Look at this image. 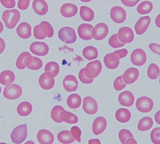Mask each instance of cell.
<instances>
[{"label":"cell","mask_w":160,"mask_h":144,"mask_svg":"<svg viewBox=\"0 0 160 144\" xmlns=\"http://www.w3.org/2000/svg\"><path fill=\"white\" fill-rule=\"evenodd\" d=\"M2 20L5 26L9 29H12L16 27L17 23L20 19V13L17 9L6 10L2 14Z\"/></svg>","instance_id":"cell-1"},{"label":"cell","mask_w":160,"mask_h":144,"mask_svg":"<svg viewBox=\"0 0 160 144\" xmlns=\"http://www.w3.org/2000/svg\"><path fill=\"white\" fill-rule=\"evenodd\" d=\"M27 124H22L14 128L11 133V140L14 144H21L27 137Z\"/></svg>","instance_id":"cell-2"},{"label":"cell","mask_w":160,"mask_h":144,"mask_svg":"<svg viewBox=\"0 0 160 144\" xmlns=\"http://www.w3.org/2000/svg\"><path fill=\"white\" fill-rule=\"evenodd\" d=\"M102 70V64L99 60H95L87 64L84 68V73L88 78L93 79L99 75Z\"/></svg>","instance_id":"cell-3"},{"label":"cell","mask_w":160,"mask_h":144,"mask_svg":"<svg viewBox=\"0 0 160 144\" xmlns=\"http://www.w3.org/2000/svg\"><path fill=\"white\" fill-rule=\"evenodd\" d=\"M58 38L62 42L66 44H73L76 41V34L75 30L71 27H65L61 28L58 32Z\"/></svg>","instance_id":"cell-4"},{"label":"cell","mask_w":160,"mask_h":144,"mask_svg":"<svg viewBox=\"0 0 160 144\" xmlns=\"http://www.w3.org/2000/svg\"><path fill=\"white\" fill-rule=\"evenodd\" d=\"M22 94V87L17 84H12L5 87L3 91L4 96L7 99L14 100L19 98Z\"/></svg>","instance_id":"cell-5"},{"label":"cell","mask_w":160,"mask_h":144,"mask_svg":"<svg viewBox=\"0 0 160 144\" xmlns=\"http://www.w3.org/2000/svg\"><path fill=\"white\" fill-rule=\"evenodd\" d=\"M109 32V29L106 24L105 23H99L92 28L91 32L92 38L97 41H100L106 37Z\"/></svg>","instance_id":"cell-6"},{"label":"cell","mask_w":160,"mask_h":144,"mask_svg":"<svg viewBox=\"0 0 160 144\" xmlns=\"http://www.w3.org/2000/svg\"><path fill=\"white\" fill-rule=\"evenodd\" d=\"M154 103L150 98L147 96L140 97L136 101V108L139 111L148 113L153 109Z\"/></svg>","instance_id":"cell-7"},{"label":"cell","mask_w":160,"mask_h":144,"mask_svg":"<svg viewBox=\"0 0 160 144\" xmlns=\"http://www.w3.org/2000/svg\"><path fill=\"white\" fill-rule=\"evenodd\" d=\"M82 109L87 114L93 115L96 114L98 110V103L92 97H85L83 99V102H82Z\"/></svg>","instance_id":"cell-8"},{"label":"cell","mask_w":160,"mask_h":144,"mask_svg":"<svg viewBox=\"0 0 160 144\" xmlns=\"http://www.w3.org/2000/svg\"><path fill=\"white\" fill-rule=\"evenodd\" d=\"M38 84L43 89L49 90L52 89L55 84V80L52 74L47 71L41 74L38 79Z\"/></svg>","instance_id":"cell-9"},{"label":"cell","mask_w":160,"mask_h":144,"mask_svg":"<svg viewBox=\"0 0 160 144\" xmlns=\"http://www.w3.org/2000/svg\"><path fill=\"white\" fill-rule=\"evenodd\" d=\"M130 60L131 62L135 66H141L144 65L147 61L145 51L142 49H136L131 54Z\"/></svg>","instance_id":"cell-10"},{"label":"cell","mask_w":160,"mask_h":144,"mask_svg":"<svg viewBox=\"0 0 160 144\" xmlns=\"http://www.w3.org/2000/svg\"><path fill=\"white\" fill-rule=\"evenodd\" d=\"M127 13L122 7L116 6L110 10V17L113 22L117 24H121L125 21Z\"/></svg>","instance_id":"cell-11"},{"label":"cell","mask_w":160,"mask_h":144,"mask_svg":"<svg viewBox=\"0 0 160 144\" xmlns=\"http://www.w3.org/2000/svg\"><path fill=\"white\" fill-rule=\"evenodd\" d=\"M30 51L33 54L43 56L47 54L49 51V47L44 42H34L30 45Z\"/></svg>","instance_id":"cell-12"},{"label":"cell","mask_w":160,"mask_h":144,"mask_svg":"<svg viewBox=\"0 0 160 144\" xmlns=\"http://www.w3.org/2000/svg\"><path fill=\"white\" fill-rule=\"evenodd\" d=\"M118 38L123 44L130 43L134 39V33L131 28L128 27H123L118 31Z\"/></svg>","instance_id":"cell-13"},{"label":"cell","mask_w":160,"mask_h":144,"mask_svg":"<svg viewBox=\"0 0 160 144\" xmlns=\"http://www.w3.org/2000/svg\"><path fill=\"white\" fill-rule=\"evenodd\" d=\"M139 75H140V72H139L138 69L131 67L128 69L124 72L122 78L124 83L126 84H131L136 81L137 79H138Z\"/></svg>","instance_id":"cell-14"},{"label":"cell","mask_w":160,"mask_h":144,"mask_svg":"<svg viewBox=\"0 0 160 144\" xmlns=\"http://www.w3.org/2000/svg\"><path fill=\"white\" fill-rule=\"evenodd\" d=\"M151 22V19L149 16H145L140 18L135 25V30L137 34H142L148 29Z\"/></svg>","instance_id":"cell-15"},{"label":"cell","mask_w":160,"mask_h":144,"mask_svg":"<svg viewBox=\"0 0 160 144\" xmlns=\"http://www.w3.org/2000/svg\"><path fill=\"white\" fill-rule=\"evenodd\" d=\"M37 140L40 144H52L54 141L53 133L46 129H41L37 133Z\"/></svg>","instance_id":"cell-16"},{"label":"cell","mask_w":160,"mask_h":144,"mask_svg":"<svg viewBox=\"0 0 160 144\" xmlns=\"http://www.w3.org/2000/svg\"><path fill=\"white\" fill-rule=\"evenodd\" d=\"M107 127V121L102 116L96 118L92 123V132L95 135H100Z\"/></svg>","instance_id":"cell-17"},{"label":"cell","mask_w":160,"mask_h":144,"mask_svg":"<svg viewBox=\"0 0 160 144\" xmlns=\"http://www.w3.org/2000/svg\"><path fill=\"white\" fill-rule=\"evenodd\" d=\"M118 101L120 104L124 106L130 107L132 106L135 101V96L133 94L129 91H123L118 96Z\"/></svg>","instance_id":"cell-18"},{"label":"cell","mask_w":160,"mask_h":144,"mask_svg":"<svg viewBox=\"0 0 160 144\" xmlns=\"http://www.w3.org/2000/svg\"><path fill=\"white\" fill-rule=\"evenodd\" d=\"M63 85L66 91L73 92L78 89V82L74 76L68 75L63 79Z\"/></svg>","instance_id":"cell-19"},{"label":"cell","mask_w":160,"mask_h":144,"mask_svg":"<svg viewBox=\"0 0 160 144\" xmlns=\"http://www.w3.org/2000/svg\"><path fill=\"white\" fill-rule=\"evenodd\" d=\"M93 27L90 24H81L78 27V34L81 39L86 41L90 40L92 39L91 32Z\"/></svg>","instance_id":"cell-20"},{"label":"cell","mask_w":160,"mask_h":144,"mask_svg":"<svg viewBox=\"0 0 160 144\" xmlns=\"http://www.w3.org/2000/svg\"><path fill=\"white\" fill-rule=\"evenodd\" d=\"M61 14L66 18H71L75 16L78 12V7L76 5L71 3H66L62 5L60 9Z\"/></svg>","instance_id":"cell-21"},{"label":"cell","mask_w":160,"mask_h":144,"mask_svg":"<svg viewBox=\"0 0 160 144\" xmlns=\"http://www.w3.org/2000/svg\"><path fill=\"white\" fill-rule=\"evenodd\" d=\"M17 33L19 37L26 39L32 35V27L27 22H22L17 27Z\"/></svg>","instance_id":"cell-22"},{"label":"cell","mask_w":160,"mask_h":144,"mask_svg":"<svg viewBox=\"0 0 160 144\" xmlns=\"http://www.w3.org/2000/svg\"><path fill=\"white\" fill-rule=\"evenodd\" d=\"M104 63L105 66L109 69H115L119 66L120 59L114 53H110L105 56Z\"/></svg>","instance_id":"cell-23"},{"label":"cell","mask_w":160,"mask_h":144,"mask_svg":"<svg viewBox=\"0 0 160 144\" xmlns=\"http://www.w3.org/2000/svg\"><path fill=\"white\" fill-rule=\"evenodd\" d=\"M15 79V75L12 71L5 70L0 73V83L4 86L12 85Z\"/></svg>","instance_id":"cell-24"},{"label":"cell","mask_w":160,"mask_h":144,"mask_svg":"<svg viewBox=\"0 0 160 144\" xmlns=\"http://www.w3.org/2000/svg\"><path fill=\"white\" fill-rule=\"evenodd\" d=\"M32 7L33 11L38 15H44L48 12V4L43 0H34Z\"/></svg>","instance_id":"cell-25"},{"label":"cell","mask_w":160,"mask_h":144,"mask_svg":"<svg viewBox=\"0 0 160 144\" xmlns=\"http://www.w3.org/2000/svg\"><path fill=\"white\" fill-rule=\"evenodd\" d=\"M17 111L21 116H27L32 111V106L29 102L23 101L18 105Z\"/></svg>","instance_id":"cell-26"},{"label":"cell","mask_w":160,"mask_h":144,"mask_svg":"<svg viewBox=\"0 0 160 144\" xmlns=\"http://www.w3.org/2000/svg\"><path fill=\"white\" fill-rule=\"evenodd\" d=\"M115 118L120 123H127L131 119V113L126 109H119L115 113Z\"/></svg>","instance_id":"cell-27"},{"label":"cell","mask_w":160,"mask_h":144,"mask_svg":"<svg viewBox=\"0 0 160 144\" xmlns=\"http://www.w3.org/2000/svg\"><path fill=\"white\" fill-rule=\"evenodd\" d=\"M60 119L62 122L63 121L67 123H70V124H73V123H76L78 121V117L76 115L71 112L66 111L65 110L61 112Z\"/></svg>","instance_id":"cell-28"},{"label":"cell","mask_w":160,"mask_h":144,"mask_svg":"<svg viewBox=\"0 0 160 144\" xmlns=\"http://www.w3.org/2000/svg\"><path fill=\"white\" fill-rule=\"evenodd\" d=\"M81 104V98L77 94H72L67 99V105L72 109H76Z\"/></svg>","instance_id":"cell-29"},{"label":"cell","mask_w":160,"mask_h":144,"mask_svg":"<svg viewBox=\"0 0 160 144\" xmlns=\"http://www.w3.org/2000/svg\"><path fill=\"white\" fill-rule=\"evenodd\" d=\"M153 126V120L151 117L146 116L140 119L138 124V129L140 131H147Z\"/></svg>","instance_id":"cell-30"},{"label":"cell","mask_w":160,"mask_h":144,"mask_svg":"<svg viewBox=\"0 0 160 144\" xmlns=\"http://www.w3.org/2000/svg\"><path fill=\"white\" fill-rule=\"evenodd\" d=\"M82 55L88 60H92L97 59L98 56V49L92 46H88L82 50Z\"/></svg>","instance_id":"cell-31"},{"label":"cell","mask_w":160,"mask_h":144,"mask_svg":"<svg viewBox=\"0 0 160 144\" xmlns=\"http://www.w3.org/2000/svg\"><path fill=\"white\" fill-rule=\"evenodd\" d=\"M57 138L59 142L63 144H71L75 141V139L71 136L69 131H62L58 133Z\"/></svg>","instance_id":"cell-32"},{"label":"cell","mask_w":160,"mask_h":144,"mask_svg":"<svg viewBox=\"0 0 160 144\" xmlns=\"http://www.w3.org/2000/svg\"><path fill=\"white\" fill-rule=\"evenodd\" d=\"M80 15L82 20L90 22L94 19V12L92 10L86 6H82L80 9Z\"/></svg>","instance_id":"cell-33"},{"label":"cell","mask_w":160,"mask_h":144,"mask_svg":"<svg viewBox=\"0 0 160 144\" xmlns=\"http://www.w3.org/2000/svg\"><path fill=\"white\" fill-rule=\"evenodd\" d=\"M153 9V4L152 2L149 1H144L141 2V3L138 5L137 10L139 14H145L150 13L151 11Z\"/></svg>","instance_id":"cell-34"},{"label":"cell","mask_w":160,"mask_h":144,"mask_svg":"<svg viewBox=\"0 0 160 144\" xmlns=\"http://www.w3.org/2000/svg\"><path fill=\"white\" fill-rule=\"evenodd\" d=\"M40 29L42 31L43 35L46 37L51 38L53 36V29L51 27V25L46 21H43L40 23L39 24Z\"/></svg>","instance_id":"cell-35"},{"label":"cell","mask_w":160,"mask_h":144,"mask_svg":"<svg viewBox=\"0 0 160 144\" xmlns=\"http://www.w3.org/2000/svg\"><path fill=\"white\" fill-rule=\"evenodd\" d=\"M160 74L159 66L155 64H151L148 69V76L149 79H156L158 78Z\"/></svg>","instance_id":"cell-36"},{"label":"cell","mask_w":160,"mask_h":144,"mask_svg":"<svg viewBox=\"0 0 160 144\" xmlns=\"http://www.w3.org/2000/svg\"><path fill=\"white\" fill-rule=\"evenodd\" d=\"M45 72H51L53 77L56 76L59 73V66L55 61H50L46 64L44 68Z\"/></svg>","instance_id":"cell-37"},{"label":"cell","mask_w":160,"mask_h":144,"mask_svg":"<svg viewBox=\"0 0 160 144\" xmlns=\"http://www.w3.org/2000/svg\"><path fill=\"white\" fill-rule=\"evenodd\" d=\"M63 110H65L63 109V107H62L61 106H58H58H55L53 108L51 112V117L53 121L58 123L62 122L61 120L60 119V114Z\"/></svg>","instance_id":"cell-38"},{"label":"cell","mask_w":160,"mask_h":144,"mask_svg":"<svg viewBox=\"0 0 160 144\" xmlns=\"http://www.w3.org/2000/svg\"><path fill=\"white\" fill-rule=\"evenodd\" d=\"M43 65V62L40 59H38V57H35V56H33L32 57V60L31 61V62L29 63V65H28L27 67L29 68L31 70H38L40 69L41 67H42Z\"/></svg>","instance_id":"cell-39"},{"label":"cell","mask_w":160,"mask_h":144,"mask_svg":"<svg viewBox=\"0 0 160 144\" xmlns=\"http://www.w3.org/2000/svg\"><path fill=\"white\" fill-rule=\"evenodd\" d=\"M118 137L120 142L122 144H125V141H127L128 138H134V136L130 131L128 129H122L120 131L119 134H118Z\"/></svg>","instance_id":"cell-40"},{"label":"cell","mask_w":160,"mask_h":144,"mask_svg":"<svg viewBox=\"0 0 160 144\" xmlns=\"http://www.w3.org/2000/svg\"><path fill=\"white\" fill-rule=\"evenodd\" d=\"M30 54V53L25 51L21 54L18 56L17 59L16 61V66L19 69H24L26 68V66L24 64L25 59Z\"/></svg>","instance_id":"cell-41"},{"label":"cell","mask_w":160,"mask_h":144,"mask_svg":"<svg viewBox=\"0 0 160 144\" xmlns=\"http://www.w3.org/2000/svg\"><path fill=\"white\" fill-rule=\"evenodd\" d=\"M108 44H109V45L112 48L122 47L123 46L125 45V44L120 42V40L118 39L117 34H115L111 36L109 40H108Z\"/></svg>","instance_id":"cell-42"},{"label":"cell","mask_w":160,"mask_h":144,"mask_svg":"<svg viewBox=\"0 0 160 144\" xmlns=\"http://www.w3.org/2000/svg\"><path fill=\"white\" fill-rule=\"evenodd\" d=\"M152 142L154 144H160V128H155L150 133Z\"/></svg>","instance_id":"cell-43"},{"label":"cell","mask_w":160,"mask_h":144,"mask_svg":"<svg viewBox=\"0 0 160 144\" xmlns=\"http://www.w3.org/2000/svg\"><path fill=\"white\" fill-rule=\"evenodd\" d=\"M70 133L71 136H73V138L75 139V141H77L78 142H81V131L78 126H73L71 127Z\"/></svg>","instance_id":"cell-44"},{"label":"cell","mask_w":160,"mask_h":144,"mask_svg":"<svg viewBox=\"0 0 160 144\" xmlns=\"http://www.w3.org/2000/svg\"><path fill=\"white\" fill-rule=\"evenodd\" d=\"M126 85L127 84L124 83L122 76L117 77L114 81V84H113V86H114V88L116 91H120V90L123 89L125 87H126Z\"/></svg>","instance_id":"cell-45"},{"label":"cell","mask_w":160,"mask_h":144,"mask_svg":"<svg viewBox=\"0 0 160 144\" xmlns=\"http://www.w3.org/2000/svg\"><path fill=\"white\" fill-rule=\"evenodd\" d=\"M78 77H79L80 81H81L82 83H83V84H91L92 82L93 81V79L88 78L86 74H85V73H84V68L82 69L80 71L79 74H78Z\"/></svg>","instance_id":"cell-46"},{"label":"cell","mask_w":160,"mask_h":144,"mask_svg":"<svg viewBox=\"0 0 160 144\" xmlns=\"http://www.w3.org/2000/svg\"><path fill=\"white\" fill-rule=\"evenodd\" d=\"M33 36L37 39H45L46 37L43 35L42 31L41 30L39 24L34 27V29H33Z\"/></svg>","instance_id":"cell-47"},{"label":"cell","mask_w":160,"mask_h":144,"mask_svg":"<svg viewBox=\"0 0 160 144\" xmlns=\"http://www.w3.org/2000/svg\"><path fill=\"white\" fill-rule=\"evenodd\" d=\"M29 0H19L17 2L18 7H19V9L22 10L27 9L29 5Z\"/></svg>","instance_id":"cell-48"},{"label":"cell","mask_w":160,"mask_h":144,"mask_svg":"<svg viewBox=\"0 0 160 144\" xmlns=\"http://www.w3.org/2000/svg\"><path fill=\"white\" fill-rule=\"evenodd\" d=\"M0 2L4 7L9 9H12L13 7H14L15 4H16L14 0H1Z\"/></svg>","instance_id":"cell-49"},{"label":"cell","mask_w":160,"mask_h":144,"mask_svg":"<svg viewBox=\"0 0 160 144\" xmlns=\"http://www.w3.org/2000/svg\"><path fill=\"white\" fill-rule=\"evenodd\" d=\"M113 53H114L117 56V57L120 59L124 58L125 56H127L128 54V51L127 49H122L115 51Z\"/></svg>","instance_id":"cell-50"},{"label":"cell","mask_w":160,"mask_h":144,"mask_svg":"<svg viewBox=\"0 0 160 144\" xmlns=\"http://www.w3.org/2000/svg\"><path fill=\"white\" fill-rule=\"evenodd\" d=\"M149 47L152 51H153V52L156 53L157 54H158V55L160 54V51H159L160 46H159V44H154V43H152L149 45Z\"/></svg>","instance_id":"cell-51"},{"label":"cell","mask_w":160,"mask_h":144,"mask_svg":"<svg viewBox=\"0 0 160 144\" xmlns=\"http://www.w3.org/2000/svg\"><path fill=\"white\" fill-rule=\"evenodd\" d=\"M122 3L123 4L126 5V6L128 7H134L135 6V5L138 3L139 0H135V1H128V0H122Z\"/></svg>","instance_id":"cell-52"},{"label":"cell","mask_w":160,"mask_h":144,"mask_svg":"<svg viewBox=\"0 0 160 144\" xmlns=\"http://www.w3.org/2000/svg\"><path fill=\"white\" fill-rule=\"evenodd\" d=\"M5 49V42L4 41L0 38V54H2L4 51Z\"/></svg>","instance_id":"cell-53"},{"label":"cell","mask_w":160,"mask_h":144,"mask_svg":"<svg viewBox=\"0 0 160 144\" xmlns=\"http://www.w3.org/2000/svg\"><path fill=\"white\" fill-rule=\"evenodd\" d=\"M88 144H101L100 141L98 138H95V139H90L88 141Z\"/></svg>","instance_id":"cell-54"},{"label":"cell","mask_w":160,"mask_h":144,"mask_svg":"<svg viewBox=\"0 0 160 144\" xmlns=\"http://www.w3.org/2000/svg\"><path fill=\"white\" fill-rule=\"evenodd\" d=\"M125 144H138L137 141L134 139V138H128V139L125 141Z\"/></svg>","instance_id":"cell-55"},{"label":"cell","mask_w":160,"mask_h":144,"mask_svg":"<svg viewBox=\"0 0 160 144\" xmlns=\"http://www.w3.org/2000/svg\"><path fill=\"white\" fill-rule=\"evenodd\" d=\"M159 114H160V112L158 111L156 114V115H155V121H156L157 123H159V124L160 123V121H159Z\"/></svg>","instance_id":"cell-56"},{"label":"cell","mask_w":160,"mask_h":144,"mask_svg":"<svg viewBox=\"0 0 160 144\" xmlns=\"http://www.w3.org/2000/svg\"><path fill=\"white\" fill-rule=\"evenodd\" d=\"M3 29H4V26H3V24H2V22L0 21V33L3 31Z\"/></svg>","instance_id":"cell-57"},{"label":"cell","mask_w":160,"mask_h":144,"mask_svg":"<svg viewBox=\"0 0 160 144\" xmlns=\"http://www.w3.org/2000/svg\"><path fill=\"white\" fill-rule=\"evenodd\" d=\"M24 144H35V143H34V142H33V141H27V142H26V143H24Z\"/></svg>","instance_id":"cell-58"},{"label":"cell","mask_w":160,"mask_h":144,"mask_svg":"<svg viewBox=\"0 0 160 144\" xmlns=\"http://www.w3.org/2000/svg\"><path fill=\"white\" fill-rule=\"evenodd\" d=\"M0 144H7V143H0Z\"/></svg>","instance_id":"cell-59"},{"label":"cell","mask_w":160,"mask_h":144,"mask_svg":"<svg viewBox=\"0 0 160 144\" xmlns=\"http://www.w3.org/2000/svg\"><path fill=\"white\" fill-rule=\"evenodd\" d=\"M0 93H1V87H0Z\"/></svg>","instance_id":"cell-60"}]
</instances>
